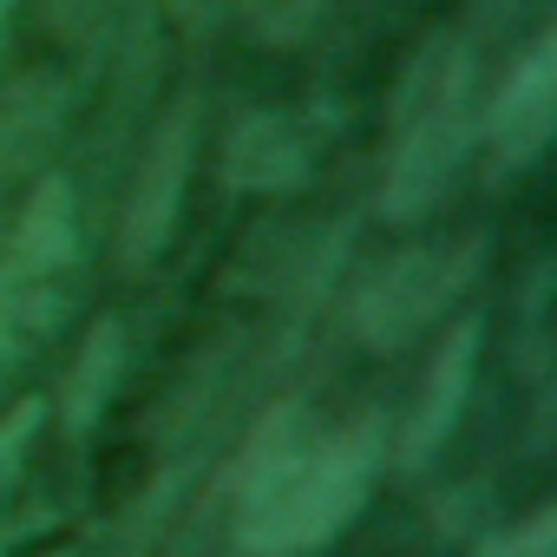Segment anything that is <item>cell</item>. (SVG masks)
Instances as JSON below:
<instances>
[{"label": "cell", "mask_w": 557, "mask_h": 557, "mask_svg": "<svg viewBox=\"0 0 557 557\" xmlns=\"http://www.w3.org/2000/svg\"><path fill=\"white\" fill-rule=\"evenodd\" d=\"M34 433H40V407H34V400L0 420V531H8V511H14V492H21V472H27Z\"/></svg>", "instance_id": "obj_10"}, {"label": "cell", "mask_w": 557, "mask_h": 557, "mask_svg": "<svg viewBox=\"0 0 557 557\" xmlns=\"http://www.w3.org/2000/svg\"><path fill=\"white\" fill-rule=\"evenodd\" d=\"M216 8H223V0H171V14H177V21H210Z\"/></svg>", "instance_id": "obj_12"}, {"label": "cell", "mask_w": 557, "mask_h": 557, "mask_svg": "<svg viewBox=\"0 0 557 557\" xmlns=\"http://www.w3.org/2000/svg\"><path fill=\"white\" fill-rule=\"evenodd\" d=\"M8 8H14V0H0V34H8Z\"/></svg>", "instance_id": "obj_13"}, {"label": "cell", "mask_w": 557, "mask_h": 557, "mask_svg": "<svg viewBox=\"0 0 557 557\" xmlns=\"http://www.w3.org/2000/svg\"><path fill=\"white\" fill-rule=\"evenodd\" d=\"M479 269V243L459 236V243H426V249H400L394 262H381L361 296H355V335L368 348H407Z\"/></svg>", "instance_id": "obj_4"}, {"label": "cell", "mask_w": 557, "mask_h": 557, "mask_svg": "<svg viewBox=\"0 0 557 557\" xmlns=\"http://www.w3.org/2000/svg\"><path fill=\"white\" fill-rule=\"evenodd\" d=\"M309 164V145H302V125L283 119V112H256L230 132V158H223V177L236 190H283L296 184Z\"/></svg>", "instance_id": "obj_7"}, {"label": "cell", "mask_w": 557, "mask_h": 557, "mask_svg": "<svg viewBox=\"0 0 557 557\" xmlns=\"http://www.w3.org/2000/svg\"><path fill=\"white\" fill-rule=\"evenodd\" d=\"M472 557H557V511L537 505V511L518 518L511 531H492Z\"/></svg>", "instance_id": "obj_11"}, {"label": "cell", "mask_w": 557, "mask_h": 557, "mask_svg": "<svg viewBox=\"0 0 557 557\" xmlns=\"http://www.w3.org/2000/svg\"><path fill=\"white\" fill-rule=\"evenodd\" d=\"M66 269H73V197L66 184H40L8 249H0V355L53 322Z\"/></svg>", "instance_id": "obj_3"}, {"label": "cell", "mask_w": 557, "mask_h": 557, "mask_svg": "<svg viewBox=\"0 0 557 557\" xmlns=\"http://www.w3.org/2000/svg\"><path fill=\"white\" fill-rule=\"evenodd\" d=\"M550 125H557V34H537L492 92V112H485L492 164L524 171L550 145Z\"/></svg>", "instance_id": "obj_6"}, {"label": "cell", "mask_w": 557, "mask_h": 557, "mask_svg": "<svg viewBox=\"0 0 557 557\" xmlns=\"http://www.w3.org/2000/svg\"><path fill=\"white\" fill-rule=\"evenodd\" d=\"M472 348H479V329L459 322V335L440 348V361H433V374H426V387H420V413H413V426H407L400 459H426V453L453 433L459 400H466V381H472Z\"/></svg>", "instance_id": "obj_8"}, {"label": "cell", "mask_w": 557, "mask_h": 557, "mask_svg": "<svg viewBox=\"0 0 557 557\" xmlns=\"http://www.w3.org/2000/svg\"><path fill=\"white\" fill-rule=\"evenodd\" d=\"M190 132H197V106L177 99L164 112V125L151 132L145 158H138V177H132V203H125V230H119V256L125 262H151L177 223V203H184V184H190Z\"/></svg>", "instance_id": "obj_5"}, {"label": "cell", "mask_w": 557, "mask_h": 557, "mask_svg": "<svg viewBox=\"0 0 557 557\" xmlns=\"http://www.w3.org/2000/svg\"><path fill=\"white\" fill-rule=\"evenodd\" d=\"M472 145V66L453 40L426 47L394 99V145L381 171V210L394 223H420L459 177Z\"/></svg>", "instance_id": "obj_2"}, {"label": "cell", "mask_w": 557, "mask_h": 557, "mask_svg": "<svg viewBox=\"0 0 557 557\" xmlns=\"http://www.w3.org/2000/svg\"><path fill=\"white\" fill-rule=\"evenodd\" d=\"M381 472V420H322L283 400L249 440L236 472V550L243 557H309L368 498Z\"/></svg>", "instance_id": "obj_1"}, {"label": "cell", "mask_w": 557, "mask_h": 557, "mask_svg": "<svg viewBox=\"0 0 557 557\" xmlns=\"http://www.w3.org/2000/svg\"><path fill=\"white\" fill-rule=\"evenodd\" d=\"M329 0H243V21L262 47H296Z\"/></svg>", "instance_id": "obj_9"}]
</instances>
